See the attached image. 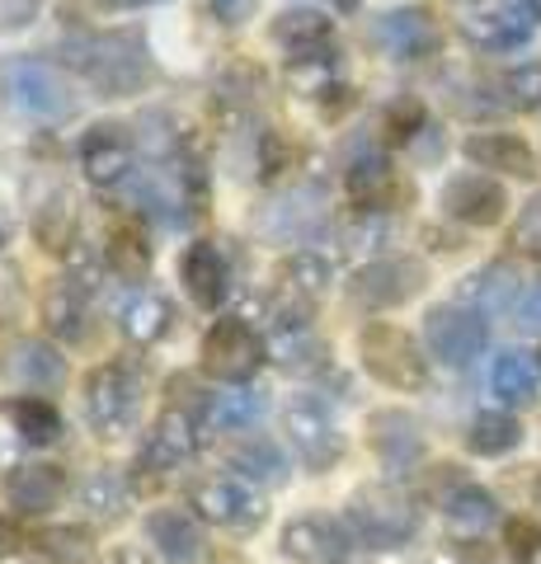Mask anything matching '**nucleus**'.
<instances>
[{
  "label": "nucleus",
  "instance_id": "nucleus-1",
  "mask_svg": "<svg viewBox=\"0 0 541 564\" xmlns=\"http://www.w3.org/2000/svg\"><path fill=\"white\" fill-rule=\"evenodd\" d=\"M62 57L72 70H80L99 95L109 99H128L142 95L155 80V62L151 47L137 29H109V33H80V39L62 43Z\"/></svg>",
  "mask_w": 541,
  "mask_h": 564
},
{
  "label": "nucleus",
  "instance_id": "nucleus-2",
  "mask_svg": "<svg viewBox=\"0 0 541 564\" xmlns=\"http://www.w3.org/2000/svg\"><path fill=\"white\" fill-rule=\"evenodd\" d=\"M344 527L354 532L363 545H372V551L391 555L400 545H410L414 532H419V508L405 499V494L396 489H358L354 499L344 508Z\"/></svg>",
  "mask_w": 541,
  "mask_h": 564
},
{
  "label": "nucleus",
  "instance_id": "nucleus-3",
  "mask_svg": "<svg viewBox=\"0 0 541 564\" xmlns=\"http://www.w3.org/2000/svg\"><path fill=\"white\" fill-rule=\"evenodd\" d=\"M137 410H142V372L132 362H104L85 381V419L99 437L132 433Z\"/></svg>",
  "mask_w": 541,
  "mask_h": 564
},
{
  "label": "nucleus",
  "instance_id": "nucleus-4",
  "mask_svg": "<svg viewBox=\"0 0 541 564\" xmlns=\"http://www.w3.org/2000/svg\"><path fill=\"white\" fill-rule=\"evenodd\" d=\"M358 348H363V367L381 386H391V391H419V386H429V362L419 358L414 339L400 325H387V321L368 325L358 334Z\"/></svg>",
  "mask_w": 541,
  "mask_h": 564
},
{
  "label": "nucleus",
  "instance_id": "nucleus-5",
  "mask_svg": "<svg viewBox=\"0 0 541 564\" xmlns=\"http://www.w3.org/2000/svg\"><path fill=\"white\" fill-rule=\"evenodd\" d=\"M188 508L198 522H213L221 532H255L264 522V499L240 475H207L188 489Z\"/></svg>",
  "mask_w": 541,
  "mask_h": 564
},
{
  "label": "nucleus",
  "instance_id": "nucleus-6",
  "mask_svg": "<svg viewBox=\"0 0 541 564\" xmlns=\"http://www.w3.org/2000/svg\"><path fill=\"white\" fill-rule=\"evenodd\" d=\"M6 90L14 99V109L43 122H62L76 113V95L57 66H47L39 57H14L6 66Z\"/></svg>",
  "mask_w": 541,
  "mask_h": 564
},
{
  "label": "nucleus",
  "instance_id": "nucleus-7",
  "mask_svg": "<svg viewBox=\"0 0 541 564\" xmlns=\"http://www.w3.org/2000/svg\"><path fill=\"white\" fill-rule=\"evenodd\" d=\"M457 29L480 52H513L532 39V10L522 0H457Z\"/></svg>",
  "mask_w": 541,
  "mask_h": 564
},
{
  "label": "nucleus",
  "instance_id": "nucleus-8",
  "mask_svg": "<svg viewBox=\"0 0 541 564\" xmlns=\"http://www.w3.org/2000/svg\"><path fill=\"white\" fill-rule=\"evenodd\" d=\"M424 339L443 367H470L490 344V329H485V315L470 306H433L424 315Z\"/></svg>",
  "mask_w": 541,
  "mask_h": 564
},
{
  "label": "nucleus",
  "instance_id": "nucleus-9",
  "mask_svg": "<svg viewBox=\"0 0 541 564\" xmlns=\"http://www.w3.org/2000/svg\"><path fill=\"white\" fill-rule=\"evenodd\" d=\"M203 362L217 381L246 386L259 372V362H264V339L246 321H217L203 334Z\"/></svg>",
  "mask_w": 541,
  "mask_h": 564
},
{
  "label": "nucleus",
  "instance_id": "nucleus-10",
  "mask_svg": "<svg viewBox=\"0 0 541 564\" xmlns=\"http://www.w3.org/2000/svg\"><path fill=\"white\" fill-rule=\"evenodd\" d=\"M283 423H288V443L296 452V462L306 470H329L344 456V433L321 400H292Z\"/></svg>",
  "mask_w": 541,
  "mask_h": 564
},
{
  "label": "nucleus",
  "instance_id": "nucleus-11",
  "mask_svg": "<svg viewBox=\"0 0 541 564\" xmlns=\"http://www.w3.org/2000/svg\"><path fill=\"white\" fill-rule=\"evenodd\" d=\"M424 282H429V273L419 259H377L354 273L348 296L368 311H387V306H400V302H410V296H419Z\"/></svg>",
  "mask_w": 541,
  "mask_h": 564
},
{
  "label": "nucleus",
  "instance_id": "nucleus-12",
  "mask_svg": "<svg viewBox=\"0 0 541 564\" xmlns=\"http://www.w3.org/2000/svg\"><path fill=\"white\" fill-rule=\"evenodd\" d=\"M198 423L194 414L184 410H170L151 423V433L142 437V452H137V470H151V475H165V470H180L184 462H194L198 456Z\"/></svg>",
  "mask_w": 541,
  "mask_h": 564
},
{
  "label": "nucleus",
  "instance_id": "nucleus-13",
  "mask_svg": "<svg viewBox=\"0 0 541 564\" xmlns=\"http://www.w3.org/2000/svg\"><path fill=\"white\" fill-rule=\"evenodd\" d=\"M348 551H354V532L335 518L306 513L283 527V555L292 564H348Z\"/></svg>",
  "mask_w": 541,
  "mask_h": 564
},
{
  "label": "nucleus",
  "instance_id": "nucleus-14",
  "mask_svg": "<svg viewBox=\"0 0 541 564\" xmlns=\"http://www.w3.org/2000/svg\"><path fill=\"white\" fill-rule=\"evenodd\" d=\"M132 155H137V141L123 122H95V128L80 137V170H85V180L99 188L123 184L132 170Z\"/></svg>",
  "mask_w": 541,
  "mask_h": 564
},
{
  "label": "nucleus",
  "instance_id": "nucleus-15",
  "mask_svg": "<svg viewBox=\"0 0 541 564\" xmlns=\"http://www.w3.org/2000/svg\"><path fill=\"white\" fill-rule=\"evenodd\" d=\"M180 282L194 306L217 311L226 302V292H231V259H226L217 240H194L180 259Z\"/></svg>",
  "mask_w": 541,
  "mask_h": 564
},
{
  "label": "nucleus",
  "instance_id": "nucleus-16",
  "mask_svg": "<svg viewBox=\"0 0 541 564\" xmlns=\"http://www.w3.org/2000/svg\"><path fill=\"white\" fill-rule=\"evenodd\" d=\"M368 443L391 475H410L424 462V433H419V423L405 410H377L368 419Z\"/></svg>",
  "mask_w": 541,
  "mask_h": 564
},
{
  "label": "nucleus",
  "instance_id": "nucleus-17",
  "mask_svg": "<svg viewBox=\"0 0 541 564\" xmlns=\"http://www.w3.org/2000/svg\"><path fill=\"white\" fill-rule=\"evenodd\" d=\"M443 212L466 226H495L509 212V193L490 174H457L443 184Z\"/></svg>",
  "mask_w": 541,
  "mask_h": 564
},
{
  "label": "nucleus",
  "instance_id": "nucleus-18",
  "mask_svg": "<svg viewBox=\"0 0 541 564\" xmlns=\"http://www.w3.org/2000/svg\"><path fill=\"white\" fill-rule=\"evenodd\" d=\"M151 551L165 564H203L207 560V532L188 508H155L147 518Z\"/></svg>",
  "mask_w": 541,
  "mask_h": 564
},
{
  "label": "nucleus",
  "instance_id": "nucleus-19",
  "mask_svg": "<svg viewBox=\"0 0 541 564\" xmlns=\"http://www.w3.org/2000/svg\"><path fill=\"white\" fill-rule=\"evenodd\" d=\"M368 33H372V43L381 52H391L396 62L429 57V52L439 47V29H433V14L429 10H391V14H377Z\"/></svg>",
  "mask_w": 541,
  "mask_h": 564
},
{
  "label": "nucleus",
  "instance_id": "nucleus-20",
  "mask_svg": "<svg viewBox=\"0 0 541 564\" xmlns=\"http://www.w3.org/2000/svg\"><path fill=\"white\" fill-rule=\"evenodd\" d=\"M325 221V193L316 184H302L283 193V198H273L264 207V217H259V226L273 236V240H306L316 236Z\"/></svg>",
  "mask_w": 541,
  "mask_h": 564
},
{
  "label": "nucleus",
  "instance_id": "nucleus-21",
  "mask_svg": "<svg viewBox=\"0 0 541 564\" xmlns=\"http://www.w3.org/2000/svg\"><path fill=\"white\" fill-rule=\"evenodd\" d=\"M6 377L29 395L57 391V386L66 381V358L43 339H20V344H10V352H6Z\"/></svg>",
  "mask_w": 541,
  "mask_h": 564
},
{
  "label": "nucleus",
  "instance_id": "nucleus-22",
  "mask_svg": "<svg viewBox=\"0 0 541 564\" xmlns=\"http://www.w3.org/2000/svg\"><path fill=\"white\" fill-rule=\"evenodd\" d=\"M273 43L288 52V62H321L335 43V20L321 10H288L273 20Z\"/></svg>",
  "mask_w": 541,
  "mask_h": 564
},
{
  "label": "nucleus",
  "instance_id": "nucleus-23",
  "mask_svg": "<svg viewBox=\"0 0 541 564\" xmlns=\"http://www.w3.org/2000/svg\"><path fill=\"white\" fill-rule=\"evenodd\" d=\"M66 494V475L57 466H14L6 475V499L10 508H20L24 518H43L62 503Z\"/></svg>",
  "mask_w": 541,
  "mask_h": 564
},
{
  "label": "nucleus",
  "instance_id": "nucleus-24",
  "mask_svg": "<svg viewBox=\"0 0 541 564\" xmlns=\"http://www.w3.org/2000/svg\"><path fill=\"white\" fill-rule=\"evenodd\" d=\"M43 321L66 344H80L90 334V288L80 278H57L43 296Z\"/></svg>",
  "mask_w": 541,
  "mask_h": 564
},
{
  "label": "nucleus",
  "instance_id": "nucleus-25",
  "mask_svg": "<svg viewBox=\"0 0 541 564\" xmlns=\"http://www.w3.org/2000/svg\"><path fill=\"white\" fill-rule=\"evenodd\" d=\"M466 161L480 165V170H499V174H513V180H528V174H537V155L522 137L513 132H476L466 137Z\"/></svg>",
  "mask_w": 541,
  "mask_h": 564
},
{
  "label": "nucleus",
  "instance_id": "nucleus-26",
  "mask_svg": "<svg viewBox=\"0 0 541 564\" xmlns=\"http://www.w3.org/2000/svg\"><path fill=\"white\" fill-rule=\"evenodd\" d=\"M518 296H522V278L513 263H485V269H476L462 282V302L476 315L509 311V306H518Z\"/></svg>",
  "mask_w": 541,
  "mask_h": 564
},
{
  "label": "nucleus",
  "instance_id": "nucleus-27",
  "mask_svg": "<svg viewBox=\"0 0 541 564\" xmlns=\"http://www.w3.org/2000/svg\"><path fill=\"white\" fill-rule=\"evenodd\" d=\"M203 414L217 433H246L269 414V395L259 386H221V391L207 395Z\"/></svg>",
  "mask_w": 541,
  "mask_h": 564
},
{
  "label": "nucleus",
  "instance_id": "nucleus-28",
  "mask_svg": "<svg viewBox=\"0 0 541 564\" xmlns=\"http://www.w3.org/2000/svg\"><path fill=\"white\" fill-rule=\"evenodd\" d=\"M231 470L240 475V480H250V485H283L288 475H292V462H288V452L269 443V437H246V443H236L231 447Z\"/></svg>",
  "mask_w": 541,
  "mask_h": 564
},
{
  "label": "nucleus",
  "instance_id": "nucleus-29",
  "mask_svg": "<svg viewBox=\"0 0 541 564\" xmlns=\"http://www.w3.org/2000/svg\"><path fill=\"white\" fill-rule=\"evenodd\" d=\"M6 419L14 423V433H20L24 443H33V447H52L62 437V414L52 410L43 395H14L6 404Z\"/></svg>",
  "mask_w": 541,
  "mask_h": 564
},
{
  "label": "nucleus",
  "instance_id": "nucleus-30",
  "mask_svg": "<svg viewBox=\"0 0 541 564\" xmlns=\"http://www.w3.org/2000/svg\"><path fill=\"white\" fill-rule=\"evenodd\" d=\"M170 321H174V311H170V302L161 292H137L132 302L123 306V334L132 344H142V348L161 344L170 334Z\"/></svg>",
  "mask_w": 541,
  "mask_h": 564
},
{
  "label": "nucleus",
  "instance_id": "nucleus-31",
  "mask_svg": "<svg viewBox=\"0 0 541 564\" xmlns=\"http://www.w3.org/2000/svg\"><path fill=\"white\" fill-rule=\"evenodd\" d=\"M128 499H132V489L123 480V470H113V466H99L85 475V485H80V508H90L95 518L104 522H118L128 513Z\"/></svg>",
  "mask_w": 541,
  "mask_h": 564
},
{
  "label": "nucleus",
  "instance_id": "nucleus-32",
  "mask_svg": "<svg viewBox=\"0 0 541 564\" xmlns=\"http://www.w3.org/2000/svg\"><path fill=\"white\" fill-rule=\"evenodd\" d=\"M518 443H522V423L504 410L476 414V423H470V433H466V447L476 456H509Z\"/></svg>",
  "mask_w": 541,
  "mask_h": 564
},
{
  "label": "nucleus",
  "instance_id": "nucleus-33",
  "mask_svg": "<svg viewBox=\"0 0 541 564\" xmlns=\"http://www.w3.org/2000/svg\"><path fill=\"white\" fill-rule=\"evenodd\" d=\"M443 513L452 527H462V532H485L495 518H499V503H495V494L490 489H480V485H457L443 499Z\"/></svg>",
  "mask_w": 541,
  "mask_h": 564
},
{
  "label": "nucleus",
  "instance_id": "nucleus-34",
  "mask_svg": "<svg viewBox=\"0 0 541 564\" xmlns=\"http://www.w3.org/2000/svg\"><path fill=\"white\" fill-rule=\"evenodd\" d=\"M490 386L504 404H532L537 400V367L528 352H504L490 372Z\"/></svg>",
  "mask_w": 541,
  "mask_h": 564
},
{
  "label": "nucleus",
  "instance_id": "nucleus-35",
  "mask_svg": "<svg viewBox=\"0 0 541 564\" xmlns=\"http://www.w3.org/2000/svg\"><path fill=\"white\" fill-rule=\"evenodd\" d=\"M109 259H113V269L123 273V278H142L151 269V250H147V240H142V221H137V217H118L113 221V231H109Z\"/></svg>",
  "mask_w": 541,
  "mask_h": 564
},
{
  "label": "nucleus",
  "instance_id": "nucleus-36",
  "mask_svg": "<svg viewBox=\"0 0 541 564\" xmlns=\"http://www.w3.org/2000/svg\"><path fill=\"white\" fill-rule=\"evenodd\" d=\"M39 551L52 564H90L95 536L85 532V527H47V532H39Z\"/></svg>",
  "mask_w": 541,
  "mask_h": 564
},
{
  "label": "nucleus",
  "instance_id": "nucleus-37",
  "mask_svg": "<svg viewBox=\"0 0 541 564\" xmlns=\"http://www.w3.org/2000/svg\"><path fill=\"white\" fill-rule=\"evenodd\" d=\"M329 273H335V263H329L325 254L296 250V254H292V263H283V292H292V296H302V302H306V296L325 292Z\"/></svg>",
  "mask_w": 541,
  "mask_h": 564
},
{
  "label": "nucleus",
  "instance_id": "nucleus-38",
  "mask_svg": "<svg viewBox=\"0 0 541 564\" xmlns=\"http://www.w3.org/2000/svg\"><path fill=\"white\" fill-rule=\"evenodd\" d=\"M504 90H509L513 109H541V62H522L504 76Z\"/></svg>",
  "mask_w": 541,
  "mask_h": 564
},
{
  "label": "nucleus",
  "instance_id": "nucleus-39",
  "mask_svg": "<svg viewBox=\"0 0 541 564\" xmlns=\"http://www.w3.org/2000/svg\"><path fill=\"white\" fill-rule=\"evenodd\" d=\"M391 180V165L381 161V155H368V161H354L348 170V193L363 203V198H377V188Z\"/></svg>",
  "mask_w": 541,
  "mask_h": 564
},
{
  "label": "nucleus",
  "instance_id": "nucleus-40",
  "mask_svg": "<svg viewBox=\"0 0 541 564\" xmlns=\"http://www.w3.org/2000/svg\"><path fill=\"white\" fill-rule=\"evenodd\" d=\"M513 245H518L522 254H537V259H541V193H532V198H528V207L518 212Z\"/></svg>",
  "mask_w": 541,
  "mask_h": 564
},
{
  "label": "nucleus",
  "instance_id": "nucleus-41",
  "mask_svg": "<svg viewBox=\"0 0 541 564\" xmlns=\"http://www.w3.org/2000/svg\"><path fill=\"white\" fill-rule=\"evenodd\" d=\"M509 551L513 564H541V527L537 522H509Z\"/></svg>",
  "mask_w": 541,
  "mask_h": 564
},
{
  "label": "nucleus",
  "instance_id": "nucleus-42",
  "mask_svg": "<svg viewBox=\"0 0 541 564\" xmlns=\"http://www.w3.org/2000/svg\"><path fill=\"white\" fill-rule=\"evenodd\" d=\"M419 122H424V109H419L414 99H400V104H391V109H387V132H391L396 141L414 137Z\"/></svg>",
  "mask_w": 541,
  "mask_h": 564
},
{
  "label": "nucleus",
  "instance_id": "nucleus-43",
  "mask_svg": "<svg viewBox=\"0 0 541 564\" xmlns=\"http://www.w3.org/2000/svg\"><path fill=\"white\" fill-rule=\"evenodd\" d=\"M513 321H518V329H528V334H537V329H541V278L522 288L518 306H513Z\"/></svg>",
  "mask_w": 541,
  "mask_h": 564
},
{
  "label": "nucleus",
  "instance_id": "nucleus-44",
  "mask_svg": "<svg viewBox=\"0 0 541 564\" xmlns=\"http://www.w3.org/2000/svg\"><path fill=\"white\" fill-rule=\"evenodd\" d=\"M43 0H0V29H24L39 20Z\"/></svg>",
  "mask_w": 541,
  "mask_h": 564
},
{
  "label": "nucleus",
  "instance_id": "nucleus-45",
  "mask_svg": "<svg viewBox=\"0 0 541 564\" xmlns=\"http://www.w3.org/2000/svg\"><path fill=\"white\" fill-rule=\"evenodd\" d=\"M255 6L259 0H207V10H213L221 24H246L255 14Z\"/></svg>",
  "mask_w": 541,
  "mask_h": 564
},
{
  "label": "nucleus",
  "instance_id": "nucleus-46",
  "mask_svg": "<svg viewBox=\"0 0 541 564\" xmlns=\"http://www.w3.org/2000/svg\"><path fill=\"white\" fill-rule=\"evenodd\" d=\"M109 564H155L142 545H118V551L109 555Z\"/></svg>",
  "mask_w": 541,
  "mask_h": 564
},
{
  "label": "nucleus",
  "instance_id": "nucleus-47",
  "mask_svg": "<svg viewBox=\"0 0 541 564\" xmlns=\"http://www.w3.org/2000/svg\"><path fill=\"white\" fill-rule=\"evenodd\" d=\"M14 551H20V532H14L10 518H0V560H10Z\"/></svg>",
  "mask_w": 541,
  "mask_h": 564
},
{
  "label": "nucleus",
  "instance_id": "nucleus-48",
  "mask_svg": "<svg viewBox=\"0 0 541 564\" xmlns=\"http://www.w3.org/2000/svg\"><path fill=\"white\" fill-rule=\"evenodd\" d=\"M457 555H462V564H495V555H490V551H480V555H476V551H470V545H462Z\"/></svg>",
  "mask_w": 541,
  "mask_h": 564
},
{
  "label": "nucleus",
  "instance_id": "nucleus-49",
  "mask_svg": "<svg viewBox=\"0 0 541 564\" xmlns=\"http://www.w3.org/2000/svg\"><path fill=\"white\" fill-rule=\"evenodd\" d=\"M104 6H132L137 10V6H155V0H104Z\"/></svg>",
  "mask_w": 541,
  "mask_h": 564
},
{
  "label": "nucleus",
  "instance_id": "nucleus-50",
  "mask_svg": "<svg viewBox=\"0 0 541 564\" xmlns=\"http://www.w3.org/2000/svg\"><path fill=\"white\" fill-rule=\"evenodd\" d=\"M372 564H414V560H396V555H377Z\"/></svg>",
  "mask_w": 541,
  "mask_h": 564
},
{
  "label": "nucleus",
  "instance_id": "nucleus-51",
  "mask_svg": "<svg viewBox=\"0 0 541 564\" xmlns=\"http://www.w3.org/2000/svg\"><path fill=\"white\" fill-rule=\"evenodd\" d=\"M522 6H528L532 14H541V0H522Z\"/></svg>",
  "mask_w": 541,
  "mask_h": 564
},
{
  "label": "nucleus",
  "instance_id": "nucleus-52",
  "mask_svg": "<svg viewBox=\"0 0 541 564\" xmlns=\"http://www.w3.org/2000/svg\"><path fill=\"white\" fill-rule=\"evenodd\" d=\"M0 240H6V231H0Z\"/></svg>",
  "mask_w": 541,
  "mask_h": 564
}]
</instances>
